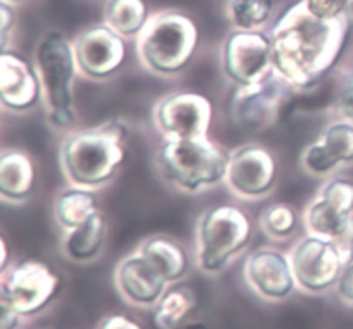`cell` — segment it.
I'll return each mask as SVG.
<instances>
[{"label": "cell", "mask_w": 353, "mask_h": 329, "mask_svg": "<svg viewBox=\"0 0 353 329\" xmlns=\"http://www.w3.org/2000/svg\"><path fill=\"white\" fill-rule=\"evenodd\" d=\"M147 0H107L103 7V23L126 40H137L152 17Z\"/></svg>", "instance_id": "cell-24"}, {"label": "cell", "mask_w": 353, "mask_h": 329, "mask_svg": "<svg viewBox=\"0 0 353 329\" xmlns=\"http://www.w3.org/2000/svg\"><path fill=\"white\" fill-rule=\"evenodd\" d=\"M293 90L274 72L250 86H234L230 114L238 128L261 133L274 128L288 112Z\"/></svg>", "instance_id": "cell-10"}, {"label": "cell", "mask_w": 353, "mask_h": 329, "mask_svg": "<svg viewBox=\"0 0 353 329\" xmlns=\"http://www.w3.org/2000/svg\"><path fill=\"white\" fill-rule=\"evenodd\" d=\"M0 252H2V259H0V272H2L9 268V245H7L6 237H0Z\"/></svg>", "instance_id": "cell-33"}, {"label": "cell", "mask_w": 353, "mask_h": 329, "mask_svg": "<svg viewBox=\"0 0 353 329\" xmlns=\"http://www.w3.org/2000/svg\"><path fill=\"white\" fill-rule=\"evenodd\" d=\"M226 16L233 30H265L276 16V0H228Z\"/></svg>", "instance_id": "cell-25"}, {"label": "cell", "mask_w": 353, "mask_h": 329, "mask_svg": "<svg viewBox=\"0 0 353 329\" xmlns=\"http://www.w3.org/2000/svg\"><path fill=\"white\" fill-rule=\"evenodd\" d=\"M345 79H348V81H353V62H352V68H350V71H348L347 78H345Z\"/></svg>", "instance_id": "cell-35"}, {"label": "cell", "mask_w": 353, "mask_h": 329, "mask_svg": "<svg viewBox=\"0 0 353 329\" xmlns=\"http://www.w3.org/2000/svg\"><path fill=\"white\" fill-rule=\"evenodd\" d=\"M353 164V123L334 117L316 141L300 154V168L309 176L326 179Z\"/></svg>", "instance_id": "cell-15"}, {"label": "cell", "mask_w": 353, "mask_h": 329, "mask_svg": "<svg viewBox=\"0 0 353 329\" xmlns=\"http://www.w3.org/2000/svg\"><path fill=\"white\" fill-rule=\"evenodd\" d=\"M196 309V293L186 285H174L154 306V326L157 329H181Z\"/></svg>", "instance_id": "cell-23"}, {"label": "cell", "mask_w": 353, "mask_h": 329, "mask_svg": "<svg viewBox=\"0 0 353 329\" xmlns=\"http://www.w3.org/2000/svg\"><path fill=\"white\" fill-rule=\"evenodd\" d=\"M221 68L234 86H250L272 74V38L265 30H231L221 45Z\"/></svg>", "instance_id": "cell-11"}, {"label": "cell", "mask_w": 353, "mask_h": 329, "mask_svg": "<svg viewBox=\"0 0 353 329\" xmlns=\"http://www.w3.org/2000/svg\"><path fill=\"white\" fill-rule=\"evenodd\" d=\"M245 281L254 292L268 300H283L296 286L290 254L265 245L252 250L245 259Z\"/></svg>", "instance_id": "cell-17"}, {"label": "cell", "mask_w": 353, "mask_h": 329, "mask_svg": "<svg viewBox=\"0 0 353 329\" xmlns=\"http://www.w3.org/2000/svg\"><path fill=\"white\" fill-rule=\"evenodd\" d=\"M97 329H143L141 324L133 321L128 316H121V314H114V316L103 317L102 323L99 324Z\"/></svg>", "instance_id": "cell-31"}, {"label": "cell", "mask_w": 353, "mask_h": 329, "mask_svg": "<svg viewBox=\"0 0 353 329\" xmlns=\"http://www.w3.org/2000/svg\"><path fill=\"white\" fill-rule=\"evenodd\" d=\"M299 2L317 19H338L348 14L350 0H299Z\"/></svg>", "instance_id": "cell-27"}, {"label": "cell", "mask_w": 353, "mask_h": 329, "mask_svg": "<svg viewBox=\"0 0 353 329\" xmlns=\"http://www.w3.org/2000/svg\"><path fill=\"white\" fill-rule=\"evenodd\" d=\"M116 285L128 302L143 307H154L169 286L138 250L119 261L116 268Z\"/></svg>", "instance_id": "cell-18"}, {"label": "cell", "mask_w": 353, "mask_h": 329, "mask_svg": "<svg viewBox=\"0 0 353 329\" xmlns=\"http://www.w3.org/2000/svg\"><path fill=\"white\" fill-rule=\"evenodd\" d=\"M17 16L14 3L0 0V41H2V50H9V41L16 30Z\"/></svg>", "instance_id": "cell-29"}, {"label": "cell", "mask_w": 353, "mask_h": 329, "mask_svg": "<svg viewBox=\"0 0 353 329\" xmlns=\"http://www.w3.org/2000/svg\"><path fill=\"white\" fill-rule=\"evenodd\" d=\"M21 316L9 307L7 303L2 302V312H0V329H16L19 324Z\"/></svg>", "instance_id": "cell-32"}, {"label": "cell", "mask_w": 353, "mask_h": 329, "mask_svg": "<svg viewBox=\"0 0 353 329\" xmlns=\"http://www.w3.org/2000/svg\"><path fill=\"white\" fill-rule=\"evenodd\" d=\"M33 62L41 81V107L50 128L61 133L74 130L78 121L74 85L79 74L72 40L48 30L38 38Z\"/></svg>", "instance_id": "cell-3"}, {"label": "cell", "mask_w": 353, "mask_h": 329, "mask_svg": "<svg viewBox=\"0 0 353 329\" xmlns=\"http://www.w3.org/2000/svg\"><path fill=\"white\" fill-rule=\"evenodd\" d=\"M200 45V30L190 14L176 9L152 14L134 40L141 68L161 78H174L192 66Z\"/></svg>", "instance_id": "cell-4"}, {"label": "cell", "mask_w": 353, "mask_h": 329, "mask_svg": "<svg viewBox=\"0 0 353 329\" xmlns=\"http://www.w3.org/2000/svg\"><path fill=\"white\" fill-rule=\"evenodd\" d=\"M348 17H350V21L353 23V0H350V3H348Z\"/></svg>", "instance_id": "cell-34"}, {"label": "cell", "mask_w": 353, "mask_h": 329, "mask_svg": "<svg viewBox=\"0 0 353 329\" xmlns=\"http://www.w3.org/2000/svg\"><path fill=\"white\" fill-rule=\"evenodd\" d=\"M79 76L90 81H107L123 69L128 55V40L107 23L90 24L74 38Z\"/></svg>", "instance_id": "cell-14"}, {"label": "cell", "mask_w": 353, "mask_h": 329, "mask_svg": "<svg viewBox=\"0 0 353 329\" xmlns=\"http://www.w3.org/2000/svg\"><path fill=\"white\" fill-rule=\"evenodd\" d=\"M38 168L23 148H3L0 154V199L3 203L23 206L34 195Z\"/></svg>", "instance_id": "cell-19"}, {"label": "cell", "mask_w": 353, "mask_h": 329, "mask_svg": "<svg viewBox=\"0 0 353 329\" xmlns=\"http://www.w3.org/2000/svg\"><path fill=\"white\" fill-rule=\"evenodd\" d=\"M230 152L210 137L162 138L155 152V168L161 178L186 195L200 193L224 185Z\"/></svg>", "instance_id": "cell-5"}, {"label": "cell", "mask_w": 353, "mask_h": 329, "mask_svg": "<svg viewBox=\"0 0 353 329\" xmlns=\"http://www.w3.org/2000/svg\"><path fill=\"white\" fill-rule=\"evenodd\" d=\"M353 23L350 17L317 19L296 0L272 23V72L293 92L327 78L340 62Z\"/></svg>", "instance_id": "cell-1"}, {"label": "cell", "mask_w": 353, "mask_h": 329, "mask_svg": "<svg viewBox=\"0 0 353 329\" xmlns=\"http://www.w3.org/2000/svg\"><path fill=\"white\" fill-rule=\"evenodd\" d=\"M152 121L162 138H205L212 128L214 107L202 93L171 92L157 100Z\"/></svg>", "instance_id": "cell-13"}, {"label": "cell", "mask_w": 353, "mask_h": 329, "mask_svg": "<svg viewBox=\"0 0 353 329\" xmlns=\"http://www.w3.org/2000/svg\"><path fill=\"white\" fill-rule=\"evenodd\" d=\"M305 233L338 241L353 252V178L334 175L323 181L303 207Z\"/></svg>", "instance_id": "cell-7"}, {"label": "cell", "mask_w": 353, "mask_h": 329, "mask_svg": "<svg viewBox=\"0 0 353 329\" xmlns=\"http://www.w3.org/2000/svg\"><path fill=\"white\" fill-rule=\"evenodd\" d=\"M64 237L61 241V250L65 259L78 264L92 262L100 255L105 245L109 223L102 210L93 214L90 219L72 230L62 231Z\"/></svg>", "instance_id": "cell-21"}, {"label": "cell", "mask_w": 353, "mask_h": 329, "mask_svg": "<svg viewBox=\"0 0 353 329\" xmlns=\"http://www.w3.org/2000/svg\"><path fill=\"white\" fill-rule=\"evenodd\" d=\"M61 285V276L50 264L38 259H26L2 271L0 300L12 307L21 317H30L54 302Z\"/></svg>", "instance_id": "cell-8"}, {"label": "cell", "mask_w": 353, "mask_h": 329, "mask_svg": "<svg viewBox=\"0 0 353 329\" xmlns=\"http://www.w3.org/2000/svg\"><path fill=\"white\" fill-rule=\"evenodd\" d=\"M137 250L154 266L168 285L178 283L190 269V254L185 245L168 235H152L145 238Z\"/></svg>", "instance_id": "cell-20"}, {"label": "cell", "mask_w": 353, "mask_h": 329, "mask_svg": "<svg viewBox=\"0 0 353 329\" xmlns=\"http://www.w3.org/2000/svg\"><path fill=\"white\" fill-rule=\"evenodd\" d=\"M41 81L34 62L16 50L0 54V106L12 114H26L41 106Z\"/></svg>", "instance_id": "cell-16"}, {"label": "cell", "mask_w": 353, "mask_h": 329, "mask_svg": "<svg viewBox=\"0 0 353 329\" xmlns=\"http://www.w3.org/2000/svg\"><path fill=\"white\" fill-rule=\"evenodd\" d=\"M331 114L338 119H347L353 123V81L345 79L338 90L336 100L331 107Z\"/></svg>", "instance_id": "cell-28"}, {"label": "cell", "mask_w": 353, "mask_h": 329, "mask_svg": "<svg viewBox=\"0 0 353 329\" xmlns=\"http://www.w3.org/2000/svg\"><path fill=\"white\" fill-rule=\"evenodd\" d=\"M338 295L343 302L352 303L353 306V261H350L345 268L343 275H341L340 281L336 285Z\"/></svg>", "instance_id": "cell-30"}, {"label": "cell", "mask_w": 353, "mask_h": 329, "mask_svg": "<svg viewBox=\"0 0 353 329\" xmlns=\"http://www.w3.org/2000/svg\"><path fill=\"white\" fill-rule=\"evenodd\" d=\"M302 224V212L288 202H276L264 207L259 214V228L274 241H286L299 231Z\"/></svg>", "instance_id": "cell-26"}, {"label": "cell", "mask_w": 353, "mask_h": 329, "mask_svg": "<svg viewBox=\"0 0 353 329\" xmlns=\"http://www.w3.org/2000/svg\"><path fill=\"white\" fill-rule=\"evenodd\" d=\"M126 124L116 119L64 133L59 164L68 185L97 192L110 185L126 161Z\"/></svg>", "instance_id": "cell-2"}, {"label": "cell", "mask_w": 353, "mask_h": 329, "mask_svg": "<svg viewBox=\"0 0 353 329\" xmlns=\"http://www.w3.org/2000/svg\"><path fill=\"white\" fill-rule=\"evenodd\" d=\"M278 159L262 143H245L230 152L226 188L245 202L268 199L278 183Z\"/></svg>", "instance_id": "cell-12"}, {"label": "cell", "mask_w": 353, "mask_h": 329, "mask_svg": "<svg viewBox=\"0 0 353 329\" xmlns=\"http://www.w3.org/2000/svg\"><path fill=\"white\" fill-rule=\"evenodd\" d=\"M100 210V199L97 190L68 185L55 195L52 214L62 231L72 230Z\"/></svg>", "instance_id": "cell-22"}, {"label": "cell", "mask_w": 353, "mask_h": 329, "mask_svg": "<svg viewBox=\"0 0 353 329\" xmlns=\"http://www.w3.org/2000/svg\"><path fill=\"white\" fill-rule=\"evenodd\" d=\"M296 285L312 293H323L338 285L353 252L338 241L305 233L290 250Z\"/></svg>", "instance_id": "cell-9"}, {"label": "cell", "mask_w": 353, "mask_h": 329, "mask_svg": "<svg viewBox=\"0 0 353 329\" xmlns=\"http://www.w3.org/2000/svg\"><path fill=\"white\" fill-rule=\"evenodd\" d=\"M6 2H9V3H14V6H17V3H23V2H26V0H6Z\"/></svg>", "instance_id": "cell-36"}, {"label": "cell", "mask_w": 353, "mask_h": 329, "mask_svg": "<svg viewBox=\"0 0 353 329\" xmlns=\"http://www.w3.org/2000/svg\"><path fill=\"white\" fill-rule=\"evenodd\" d=\"M250 216L231 203L210 206L195 224V261L203 272L224 271L252 243Z\"/></svg>", "instance_id": "cell-6"}]
</instances>
